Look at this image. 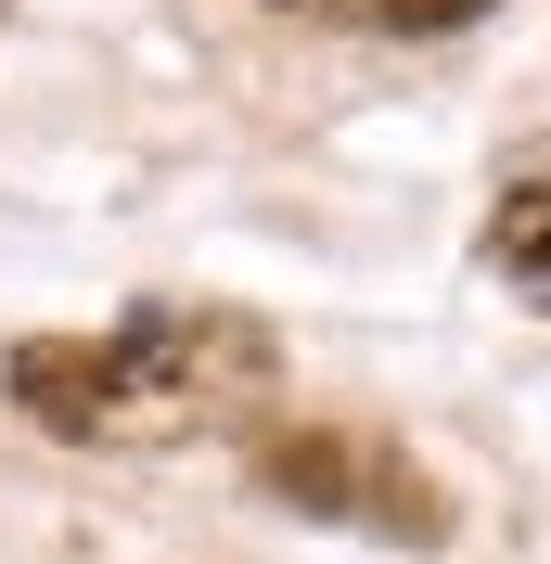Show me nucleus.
<instances>
[{
    "label": "nucleus",
    "mask_w": 551,
    "mask_h": 564,
    "mask_svg": "<svg viewBox=\"0 0 551 564\" xmlns=\"http://www.w3.org/2000/svg\"><path fill=\"white\" fill-rule=\"evenodd\" d=\"M0 13H13V0H0Z\"/></svg>",
    "instance_id": "obj_5"
},
{
    "label": "nucleus",
    "mask_w": 551,
    "mask_h": 564,
    "mask_svg": "<svg viewBox=\"0 0 551 564\" xmlns=\"http://www.w3.org/2000/svg\"><path fill=\"white\" fill-rule=\"evenodd\" d=\"M0 386L65 449H180V436L270 411L282 359L244 308H129L104 334H26L0 359Z\"/></svg>",
    "instance_id": "obj_1"
},
{
    "label": "nucleus",
    "mask_w": 551,
    "mask_h": 564,
    "mask_svg": "<svg viewBox=\"0 0 551 564\" xmlns=\"http://www.w3.org/2000/svg\"><path fill=\"white\" fill-rule=\"evenodd\" d=\"M487 282H514L526 308H551V180H514L487 206Z\"/></svg>",
    "instance_id": "obj_3"
},
{
    "label": "nucleus",
    "mask_w": 551,
    "mask_h": 564,
    "mask_svg": "<svg viewBox=\"0 0 551 564\" xmlns=\"http://www.w3.org/2000/svg\"><path fill=\"white\" fill-rule=\"evenodd\" d=\"M257 488L295 500L309 527H359V539H398V552L449 539L436 475L398 436H372V423H282V436H257Z\"/></svg>",
    "instance_id": "obj_2"
},
{
    "label": "nucleus",
    "mask_w": 551,
    "mask_h": 564,
    "mask_svg": "<svg viewBox=\"0 0 551 564\" xmlns=\"http://www.w3.org/2000/svg\"><path fill=\"white\" fill-rule=\"evenodd\" d=\"M282 13H321V26H462L487 0H282Z\"/></svg>",
    "instance_id": "obj_4"
}]
</instances>
